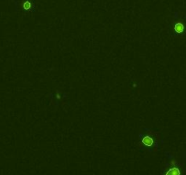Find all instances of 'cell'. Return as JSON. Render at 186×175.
<instances>
[{"instance_id": "obj_1", "label": "cell", "mask_w": 186, "mask_h": 175, "mask_svg": "<svg viewBox=\"0 0 186 175\" xmlns=\"http://www.w3.org/2000/svg\"><path fill=\"white\" fill-rule=\"evenodd\" d=\"M142 143L147 147H151L153 145V140L149 136H146L142 139Z\"/></svg>"}, {"instance_id": "obj_2", "label": "cell", "mask_w": 186, "mask_h": 175, "mask_svg": "<svg viewBox=\"0 0 186 175\" xmlns=\"http://www.w3.org/2000/svg\"><path fill=\"white\" fill-rule=\"evenodd\" d=\"M165 175H181V172L177 167H173L165 173Z\"/></svg>"}, {"instance_id": "obj_3", "label": "cell", "mask_w": 186, "mask_h": 175, "mask_svg": "<svg viewBox=\"0 0 186 175\" xmlns=\"http://www.w3.org/2000/svg\"><path fill=\"white\" fill-rule=\"evenodd\" d=\"M174 30H175L177 33H179V34H181V33H183V30H184V26H183L182 23H177V24L174 26Z\"/></svg>"}, {"instance_id": "obj_4", "label": "cell", "mask_w": 186, "mask_h": 175, "mask_svg": "<svg viewBox=\"0 0 186 175\" xmlns=\"http://www.w3.org/2000/svg\"><path fill=\"white\" fill-rule=\"evenodd\" d=\"M23 8H24L25 10H29V9L31 8V3H30L29 1L24 2V4H23Z\"/></svg>"}, {"instance_id": "obj_5", "label": "cell", "mask_w": 186, "mask_h": 175, "mask_svg": "<svg viewBox=\"0 0 186 175\" xmlns=\"http://www.w3.org/2000/svg\"><path fill=\"white\" fill-rule=\"evenodd\" d=\"M175 164H176V161H175V160H173V161L171 162V165H175Z\"/></svg>"}]
</instances>
